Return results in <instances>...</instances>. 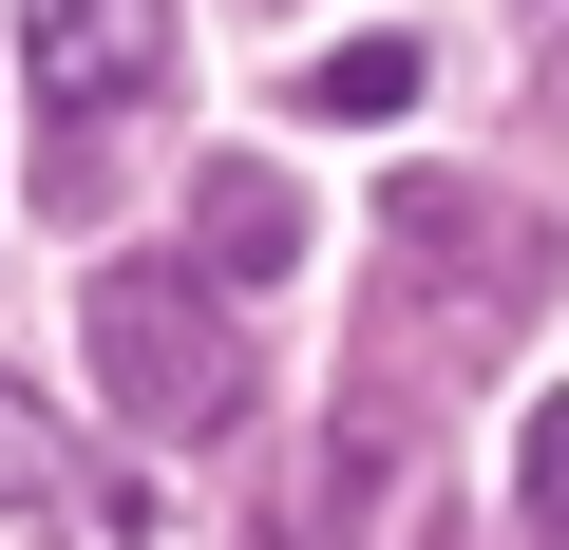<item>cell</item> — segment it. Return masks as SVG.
I'll return each instance as SVG.
<instances>
[{
  "label": "cell",
  "instance_id": "4",
  "mask_svg": "<svg viewBox=\"0 0 569 550\" xmlns=\"http://www.w3.org/2000/svg\"><path fill=\"white\" fill-rule=\"evenodd\" d=\"M96 474H77V437H58V399L39 380H0V531H20V512H77Z\"/></svg>",
  "mask_w": 569,
  "mask_h": 550
},
{
  "label": "cell",
  "instance_id": "3",
  "mask_svg": "<svg viewBox=\"0 0 569 550\" xmlns=\"http://www.w3.org/2000/svg\"><path fill=\"white\" fill-rule=\"evenodd\" d=\"M190 266H209V286H284V266H305V190H284V171H190Z\"/></svg>",
  "mask_w": 569,
  "mask_h": 550
},
{
  "label": "cell",
  "instance_id": "5",
  "mask_svg": "<svg viewBox=\"0 0 569 550\" xmlns=\"http://www.w3.org/2000/svg\"><path fill=\"white\" fill-rule=\"evenodd\" d=\"M512 550H569V399L512 418Z\"/></svg>",
  "mask_w": 569,
  "mask_h": 550
},
{
  "label": "cell",
  "instance_id": "1",
  "mask_svg": "<svg viewBox=\"0 0 569 550\" xmlns=\"http://www.w3.org/2000/svg\"><path fill=\"white\" fill-rule=\"evenodd\" d=\"M77 342H96V399L133 437H171V456H209L247 418V342H228V304L190 286V266H96V286H77Z\"/></svg>",
  "mask_w": 569,
  "mask_h": 550
},
{
  "label": "cell",
  "instance_id": "6",
  "mask_svg": "<svg viewBox=\"0 0 569 550\" xmlns=\"http://www.w3.org/2000/svg\"><path fill=\"white\" fill-rule=\"evenodd\" d=\"M418 96V39H342L323 77H305V114H399Z\"/></svg>",
  "mask_w": 569,
  "mask_h": 550
},
{
  "label": "cell",
  "instance_id": "2",
  "mask_svg": "<svg viewBox=\"0 0 569 550\" xmlns=\"http://www.w3.org/2000/svg\"><path fill=\"white\" fill-rule=\"evenodd\" d=\"M20 77H39V190H96L114 114L171 77V0H20Z\"/></svg>",
  "mask_w": 569,
  "mask_h": 550
}]
</instances>
